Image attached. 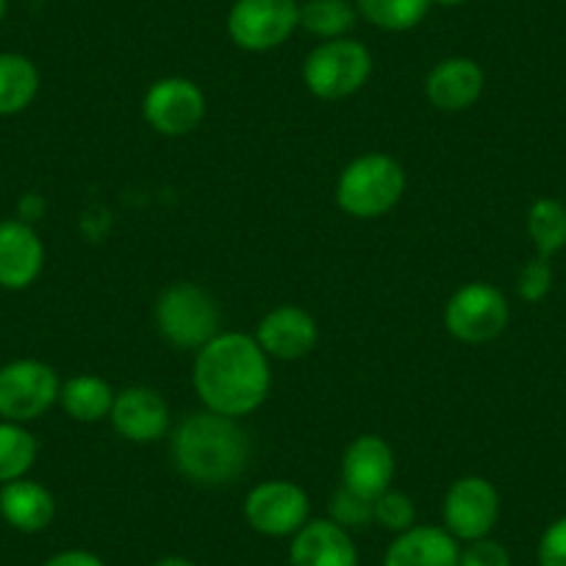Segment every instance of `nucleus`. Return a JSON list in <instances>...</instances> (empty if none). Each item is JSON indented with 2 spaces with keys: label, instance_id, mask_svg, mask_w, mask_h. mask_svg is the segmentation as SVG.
Masks as SVG:
<instances>
[{
  "label": "nucleus",
  "instance_id": "obj_1",
  "mask_svg": "<svg viewBox=\"0 0 566 566\" xmlns=\"http://www.w3.org/2000/svg\"><path fill=\"white\" fill-rule=\"evenodd\" d=\"M192 384L206 411L233 419L248 417L270 395V356L255 336L220 331L195 356Z\"/></svg>",
  "mask_w": 566,
  "mask_h": 566
},
{
  "label": "nucleus",
  "instance_id": "obj_2",
  "mask_svg": "<svg viewBox=\"0 0 566 566\" xmlns=\"http://www.w3.org/2000/svg\"><path fill=\"white\" fill-rule=\"evenodd\" d=\"M170 455L176 470L200 486H228L248 470L250 442L233 417L198 411L172 428Z\"/></svg>",
  "mask_w": 566,
  "mask_h": 566
},
{
  "label": "nucleus",
  "instance_id": "obj_20",
  "mask_svg": "<svg viewBox=\"0 0 566 566\" xmlns=\"http://www.w3.org/2000/svg\"><path fill=\"white\" fill-rule=\"evenodd\" d=\"M114 395L117 391L112 389L106 378L101 375H75V378L64 380L62 391H59V402L67 411L70 419L75 422H101L112 413Z\"/></svg>",
  "mask_w": 566,
  "mask_h": 566
},
{
  "label": "nucleus",
  "instance_id": "obj_22",
  "mask_svg": "<svg viewBox=\"0 0 566 566\" xmlns=\"http://www.w3.org/2000/svg\"><path fill=\"white\" fill-rule=\"evenodd\" d=\"M353 3L367 23L391 34L417 29L433 7V0H353Z\"/></svg>",
  "mask_w": 566,
  "mask_h": 566
},
{
  "label": "nucleus",
  "instance_id": "obj_7",
  "mask_svg": "<svg viewBox=\"0 0 566 566\" xmlns=\"http://www.w3.org/2000/svg\"><path fill=\"white\" fill-rule=\"evenodd\" d=\"M62 380L56 369L36 358H18L0 367V417L9 422H31L51 411Z\"/></svg>",
  "mask_w": 566,
  "mask_h": 566
},
{
  "label": "nucleus",
  "instance_id": "obj_11",
  "mask_svg": "<svg viewBox=\"0 0 566 566\" xmlns=\"http://www.w3.org/2000/svg\"><path fill=\"white\" fill-rule=\"evenodd\" d=\"M444 531L459 542H475L492 533L500 516V494L486 478L464 475L453 481L442 505Z\"/></svg>",
  "mask_w": 566,
  "mask_h": 566
},
{
  "label": "nucleus",
  "instance_id": "obj_33",
  "mask_svg": "<svg viewBox=\"0 0 566 566\" xmlns=\"http://www.w3.org/2000/svg\"><path fill=\"white\" fill-rule=\"evenodd\" d=\"M154 566H198V564H195V560H189V558H184V555H167V558L156 560Z\"/></svg>",
  "mask_w": 566,
  "mask_h": 566
},
{
  "label": "nucleus",
  "instance_id": "obj_8",
  "mask_svg": "<svg viewBox=\"0 0 566 566\" xmlns=\"http://www.w3.org/2000/svg\"><path fill=\"white\" fill-rule=\"evenodd\" d=\"M444 325L450 336L464 345H483L497 339L509 325V303L492 283H467L444 306Z\"/></svg>",
  "mask_w": 566,
  "mask_h": 566
},
{
  "label": "nucleus",
  "instance_id": "obj_13",
  "mask_svg": "<svg viewBox=\"0 0 566 566\" xmlns=\"http://www.w3.org/2000/svg\"><path fill=\"white\" fill-rule=\"evenodd\" d=\"M395 472V450L375 433L356 437L342 455V486L367 500L380 497L386 489H391Z\"/></svg>",
  "mask_w": 566,
  "mask_h": 566
},
{
  "label": "nucleus",
  "instance_id": "obj_26",
  "mask_svg": "<svg viewBox=\"0 0 566 566\" xmlns=\"http://www.w3.org/2000/svg\"><path fill=\"white\" fill-rule=\"evenodd\" d=\"M373 514H375V522H378L384 531L395 533V536L417 525V509H413V500L395 486L386 489L380 497L373 500Z\"/></svg>",
  "mask_w": 566,
  "mask_h": 566
},
{
  "label": "nucleus",
  "instance_id": "obj_3",
  "mask_svg": "<svg viewBox=\"0 0 566 566\" xmlns=\"http://www.w3.org/2000/svg\"><path fill=\"white\" fill-rule=\"evenodd\" d=\"M406 170L389 154L356 156L336 181V203L356 220H378L400 203Z\"/></svg>",
  "mask_w": 566,
  "mask_h": 566
},
{
  "label": "nucleus",
  "instance_id": "obj_34",
  "mask_svg": "<svg viewBox=\"0 0 566 566\" xmlns=\"http://www.w3.org/2000/svg\"><path fill=\"white\" fill-rule=\"evenodd\" d=\"M433 3H439V7H461L467 0H433Z\"/></svg>",
  "mask_w": 566,
  "mask_h": 566
},
{
  "label": "nucleus",
  "instance_id": "obj_6",
  "mask_svg": "<svg viewBox=\"0 0 566 566\" xmlns=\"http://www.w3.org/2000/svg\"><path fill=\"white\" fill-rule=\"evenodd\" d=\"M226 29L233 45L242 51H275L301 29V3L297 0H233Z\"/></svg>",
  "mask_w": 566,
  "mask_h": 566
},
{
  "label": "nucleus",
  "instance_id": "obj_29",
  "mask_svg": "<svg viewBox=\"0 0 566 566\" xmlns=\"http://www.w3.org/2000/svg\"><path fill=\"white\" fill-rule=\"evenodd\" d=\"M459 566H511V555L503 544L483 536L475 538V542H467V547H461Z\"/></svg>",
  "mask_w": 566,
  "mask_h": 566
},
{
  "label": "nucleus",
  "instance_id": "obj_5",
  "mask_svg": "<svg viewBox=\"0 0 566 566\" xmlns=\"http://www.w3.org/2000/svg\"><path fill=\"white\" fill-rule=\"evenodd\" d=\"M373 75V53L364 42L342 40L319 42L303 62V84L319 101H345L364 90Z\"/></svg>",
  "mask_w": 566,
  "mask_h": 566
},
{
  "label": "nucleus",
  "instance_id": "obj_15",
  "mask_svg": "<svg viewBox=\"0 0 566 566\" xmlns=\"http://www.w3.org/2000/svg\"><path fill=\"white\" fill-rule=\"evenodd\" d=\"M45 266V244L23 220L0 222V286L29 290Z\"/></svg>",
  "mask_w": 566,
  "mask_h": 566
},
{
  "label": "nucleus",
  "instance_id": "obj_18",
  "mask_svg": "<svg viewBox=\"0 0 566 566\" xmlns=\"http://www.w3.org/2000/svg\"><path fill=\"white\" fill-rule=\"evenodd\" d=\"M461 542L444 527L413 525L386 547L384 566H459Z\"/></svg>",
  "mask_w": 566,
  "mask_h": 566
},
{
  "label": "nucleus",
  "instance_id": "obj_28",
  "mask_svg": "<svg viewBox=\"0 0 566 566\" xmlns=\"http://www.w3.org/2000/svg\"><path fill=\"white\" fill-rule=\"evenodd\" d=\"M549 286H553V270H549V259H533L522 266L520 277H516V292L522 301L538 303L547 297Z\"/></svg>",
  "mask_w": 566,
  "mask_h": 566
},
{
  "label": "nucleus",
  "instance_id": "obj_17",
  "mask_svg": "<svg viewBox=\"0 0 566 566\" xmlns=\"http://www.w3.org/2000/svg\"><path fill=\"white\" fill-rule=\"evenodd\" d=\"M292 566H358V549L350 531L334 520H308L292 536Z\"/></svg>",
  "mask_w": 566,
  "mask_h": 566
},
{
  "label": "nucleus",
  "instance_id": "obj_12",
  "mask_svg": "<svg viewBox=\"0 0 566 566\" xmlns=\"http://www.w3.org/2000/svg\"><path fill=\"white\" fill-rule=\"evenodd\" d=\"M108 419L114 431L134 444L159 442L172 428V413L165 395L150 386H128L117 391Z\"/></svg>",
  "mask_w": 566,
  "mask_h": 566
},
{
  "label": "nucleus",
  "instance_id": "obj_27",
  "mask_svg": "<svg viewBox=\"0 0 566 566\" xmlns=\"http://www.w3.org/2000/svg\"><path fill=\"white\" fill-rule=\"evenodd\" d=\"M331 520L336 525H342L345 531H358V527H367L369 522H375L373 514V500L361 497V494L350 492V489L339 486L331 500Z\"/></svg>",
  "mask_w": 566,
  "mask_h": 566
},
{
  "label": "nucleus",
  "instance_id": "obj_35",
  "mask_svg": "<svg viewBox=\"0 0 566 566\" xmlns=\"http://www.w3.org/2000/svg\"><path fill=\"white\" fill-rule=\"evenodd\" d=\"M7 9H9V0H0V20L7 18Z\"/></svg>",
  "mask_w": 566,
  "mask_h": 566
},
{
  "label": "nucleus",
  "instance_id": "obj_10",
  "mask_svg": "<svg viewBox=\"0 0 566 566\" xmlns=\"http://www.w3.org/2000/svg\"><path fill=\"white\" fill-rule=\"evenodd\" d=\"M142 117L156 134L187 136L203 123L206 95L195 81L184 78V75H167L145 92Z\"/></svg>",
  "mask_w": 566,
  "mask_h": 566
},
{
  "label": "nucleus",
  "instance_id": "obj_19",
  "mask_svg": "<svg viewBox=\"0 0 566 566\" xmlns=\"http://www.w3.org/2000/svg\"><path fill=\"white\" fill-rule=\"evenodd\" d=\"M0 516L14 531L40 533L56 516V497L40 481L20 478V481L3 483V489H0Z\"/></svg>",
  "mask_w": 566,
  "mask_h": 566
},
{
  "label": "nucleus",
  "instance_id": "obj_14",
  "mask_svg": "<svg viewBox=\"0 0 566 566\" xmlns=\"http://www.w3.org/2000/svg\"><path fill=\"white\" fill-rule=\"evenodd\" d=\"M255 342L277 361H297L314 350L319 339L317 319L301 306H275L255 325Z\"/></svg>",
  "mask_w": 566,
  "mask_h": 566
},
{
  "label": "nucleus",
  "instance_id": "obj_23",
  "mask_svg": "<svg viewBox=\"0 0 566 566\" xmlns=\"http://www.w3.org/2000/svg\"><path fill=\"white\" fill-rule=\"evenodd\" d=\"M358 12L350 0H306L301 3V29L323 42L342 40L356 25Z\"/></svg>",
  "mask_w": 566,
  "mask_h": 566
},
{
  "label": "nucleus",
  "instance_id": "obj_21",
  "mask_svg": "<svg viewBox=\"0 0 566 566\" xmlns=\"http://www.w3.org/2000/svg\"><path fill=\"white\" fill-rule=\"evenodd\" d=\"M40 92V70L23 53H0V117L25 112Z\"/></svg>",
  "mask_w": 566,
  "mask_h": 566
},
{
  "label": "nucleus",
  "instance_id": "obj_30",
  "mask_svg": "<svg viewBox=\"0 0 566 566\" xmlns=\"http://www.w3.org/2000/svg\"><path fill=\"white\" fill-rule=\"evenodd\" d=\"M538 564L566 566V516L555 520L538 542Z\"/></svg>",
  "mask_w": 566,
  "mask_h": 566
},
{
  "label": "nucleus",
  "instance_id": "obj_9",
  "mask_svg": "<svg viewBox=\"0 0 566 566\" xmlns=\"http://www.w3.org/2000/svg\"><path fill=\"white\" fill-rule=\"evenodd\" d=\"M312 514L306 489L292 481H264L244 497V520L261 536H295Z\"/></svg>",
  "mask_w": 566,
  "mask_h": 566
},
{
  "label": "nucleus",
  "instance_id": "obj_25",
  "mask_svg": "<svg viewBox=\"0 0 566 566\" xmlns=\"http://www.w3.org/2000/svg\"><path fill=\"white\" fill-rule=\"evenodd\" d=\"M527 233H531L533 244H536L538 255L549 259L566 248V209L558 200L542 198L531 206L527 211Z\"/></svg>",
  "mask_w": 566,
  "mask_h": 566
},
{
  "label": "nucleus",
  "instance_id": "obj_24",
  "mask_svg": "<svg viewBox=\"0 0 566 566\" xmlns=\"http://www.w3.org/2000/svg\"><path fill=\"white\" fill-rule=\"evenodd\" d=\"M36 453L40 448H36L34 433L25 431L20 422L0 419V483H12L29 475Z\"/></svg>",
  "mask_w": 566,
  "mask_h": 566
},
{
  "label": "nucleus",
  "instance_id": "obj_4",
  "mask_svg": "<svg viewBox=\"0 0 566 566\" xmlns=\"http://www.w3.org/2000/svg\"><path fill=\"white\" fill-rule=\"evenodd\" d=\"M156 325L167 345L200 350L220 334V306L198 283H172L156 301Z\"/></svg>",
  "mask_w": 566,
  "mask_h": 566
},
{
  "label": "nucleus",
  "instance_id": "obj_31",
  "mask_svg": "<svg viewBox=\"0 0 566 566\" xmlns=\"http://www.w3.org/2000/svg\"><path fill=\"white\" fill-rule=\"evenodd\" d=\"M42 566H106V560L90 549H64V553L48 558Z\"/></svg>",
  "mask_w": 566,
  "mask_h": 566
},
{
  "label": "nucleus",
  "instance_id": "obj_32",
  "mask_svg": "<svg viewBox=\"0 0 566 566\" xmlns=\"http://www.w3.org/2000/svg\"><path fill=\"white\" fill-rule=\"evenodd\" d=\"M42 211H45V203H42L40 195H25V198L20 200V217H23V222H29V226L31 220H40Z\"/></svg>",
  "mask_w": 566,
  "mask_h": 566
},
{
  "label": "nucleus",
  "instance_id": "obj_16",
  "mask_svg": "<svg viewBox=\"0 0 566 566\" xmlns=\"http://www.w3.org/2000/svg\"><path fill=\"white\" fill-rule=\"evenodd\" d=\"M486 86V73L467 56H450L439 62L424 78V95L439 112H467L478 103Z\"/></svg>",
  "mask_w": 566,
  "mask_h": 566
}]
</instances>
